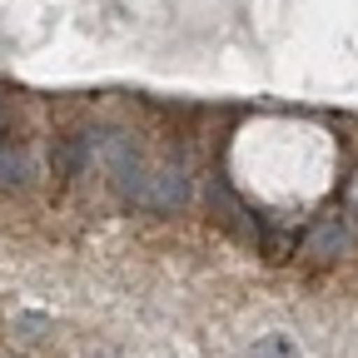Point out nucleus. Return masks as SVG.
Here are the masks:
<instances>
[{"mask_svg": "<svg viewBox=\"0 0 358 358\" xmlns=\"http://www.w3.org/2000/svg\"><path fill=\"white\" fill-rule=\"evenodd\" d=\"M194 199V189H189V174L179 169V164H159V169H150V185H145V199H140V209H159V214H179Z\"/></svg>", "mask_w": 358, "mask_h": 358, "instance_id": "nucleus-1", "label": "nucleus"}, {"mask_svg": "<svg viewBox=\"0 0 358 358\" xmlns=\"http://www.w3.org/2000/svg\"><path fill=\"white\" fill-rule=\"evenodd\" d=\"M353 244H358V229H353L348 214H319V219H313V229H308V239H303V249L319 254V259L348 254Z\"/></svg>", "mask_w": 358, "mask_h": 358, "instance_id": "nucleus-2", "label": "nucleus"}, {"mask_svg": "<svg viewBox=\"0 0 358 358\" xmlns=\"http://www.w3.org/2000/svg\"><path fill=\"white\" fill-rule=\"evenodd\" d=\"M209 209H219V219L229 224L234 234H244V239H254V224L244 219V204L229 194V185H219V179H209Z\"/></svg>", "mask_w": 358, "mask_h": 358, "instance_id": "nucleus-3", "label": "nucleus"}, {"mask_svg": "<svg viewBox=\"0 0 358 358\" xmlns=\"http://www.w3.org/2000/svg\"><path fill=\"white\" fill-rule=\"evenodd\" d=\"M30 185V155L15 145H0V189H25Z\"/></svg>", "mask_w": 358, "mask_h": 358, "instance_id": "nucleus-4", "label": "nucleus"}, {"mask_svg": "<svg viewBox=\"0 0 358 358\" xmlns=\"http://www.w3.org/2000/svg\"><path fill=\"white\" fill-rule=\"evenodd\" d=\"M254 358H299V343L284 338V334H268V338L254 343Z\"/></svg>", "mask_w": 358, "mask_h": 358, "instance_id": "nucleus-5", "label": "nucleus"}, {"mask_svg": "<svg viewBox=\"0 0 358 358\" xmlns=\"http://www.w3.org/2000/svg\"><path fill=\"white\" fill-rule=\"evenodd\" d=\"M343 214H353V219H358V174L348 179V189H343Z\"/></svg>", "mask_w": 358, "mask_h": 358, "instance_id": "nucleus-6", "label": "nucleus"}]
</instances>
